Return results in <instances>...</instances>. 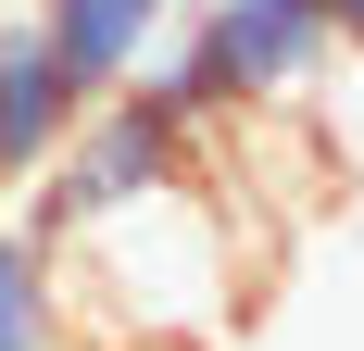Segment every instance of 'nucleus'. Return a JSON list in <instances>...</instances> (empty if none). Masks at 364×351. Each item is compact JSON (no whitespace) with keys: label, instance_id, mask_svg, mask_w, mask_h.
Listing matches in <instances>:
<instances>
[{"label":"nucleus","instance_id":"nucleus-1","mask_svg":"<svg viewBox=\"0 0 364 351\" xmlns=\"http://www.w3.org/2000/svg\"><path fill=\"white\" fill-rule=\"evenodd\" d=\"M239 213L214 176H176L151 201H113L63 239V326L75 351H214L239 326Z\"/></svg>","mask_w":364,"mask_h":351},{"label":"nucleus","instance_id":"nucleus-2","mask_svg":"<svg viewBox=\"0 0 364 351\" xmlns=\"http://www.w3.org/2000/svg\"><path fill=\"white\" fill-rule=\"evenodd\" d=\"M327 63H352L327 26V0H201L188 26H164L151 75L176 88L188 126H252V113L301 101Z\"/></svg>","mask_w":364,"mask_h":351},{"label":"nucleus","instance_id":"nucleus-3","mask_svg":"<svg viewBox=\"0 0 364 351\" xmlns=\"http://www.w3.org/2000/svg\"><path fill=\"white\" fill-rule=\"evenodd\" d=\"M176 176H201V126H188V113H176V88L139 63L126 88H101V101L75 113V139L50 151L38 176H26V188H38V201H26V226L63 251L88 213H113V201H151V188H176Z\"/></svg>","mask_w":364,"mask_h":351},{"label":"nucleus","instance_id":"nucleus-4","mask_svg":"<svg viewBox=\"0 0 364 351\" xmlns=\"http://www.w3.org/2000/svg\"><path fill=\"white\" fill-rule=\"evenodd\" d=\"M75 113H88V88L50 63L38 13H0V188H26V176L75 139Z\"/></svg>","mask_w":364,"mask_h":351},{"label":"nucleus","instance_id":"nucleus-5","mask_svg":"<svg viewBox=\"0 0 364 351\" xmlns=\"http://www.w3.org/2000/svg\"><path fill=\"white\" fill-rule=\"evenodd\" d=\"M164 26H176V0H38V38H50V63L101 101V88H126V75L164 50Z\"/></svg>","mask_w":364,"mask_h":351},{"label":"nucleus","instance_id":"nucleus-6","mask_svg":"<svg viewBox=\"0 0 364 351\" xmlns=\"http://www.w3.org/2000/svg\"><path fill=\"white\" fill-rule=\"evenodd\" d=\"M0 351H75L63 326V251L38 226H0Z\"/></svg>","mask_w":364,"mask_h":351},{"label":"nucleus","instance_id":"nucleus-7","mask_svg":"<svg viewBox=\"0 0 364 351\" xmlns=\"http://www.w3.org/2000/svg\"><path fill=\"white\" fill-rule=\"evenodd\" d=\"M327 26H339V50H364V0H327Z\"/></svg>","mask_w":364,"mask_h":351}]
</instances>
